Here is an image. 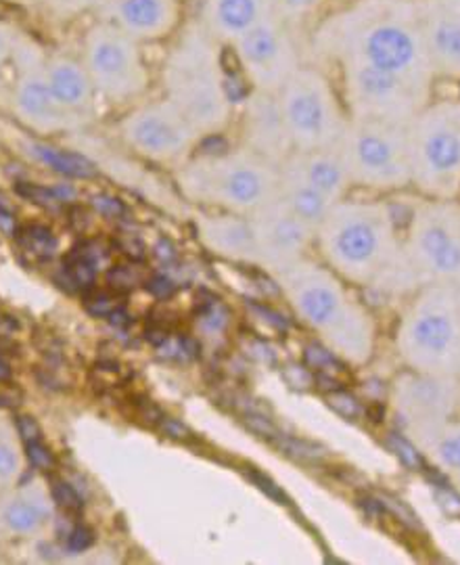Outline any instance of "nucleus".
Returning <instances> with one entry per match:
<instances>
[{"mask_svg": "<svg viewBox=\"0 0 460 565\" xmlns=\"http://www.w3.org/2000/svg\"><path fill=\"white\" fill-rule=\"evenodd\" d=\"M398 352L410 371L431 375L459 373V285L425 282L398 327Z\"/></svg>", "mask_w": 460, "mask_h": 565, "instance_id": "20e7f679", "label": "nucleus"}, {"mask_svg": "<svg viewBox=\"0 0 460 565\" xmlns=\"http://www.w3.org/2000/svg\"><path fill=\"white\" fill-rule=\"evenodd\" d=\"M49 84L63 109H84L90 103V82L74 61H55L49 70Z\"/></svg>", "mask_w": 460, "mask_h": 565, "instance_id": "393cba45", "label": "nucleus"}, {"mask_svg": "<svg viewBox=\"0 0 460 565\" xmlns=\"http://www.w3.org/2000/svg\"><path fill=\"white\" fill-rule=\"evenodd\" d=\"M201 242L214 254L231 260H258L256 235L252 221L240 218L239 214L228 216H203L197 223Z\"/></svg>", "mask_w": 460, "mask_h": 565, "instance_id": "aec40b11", "label": "nucleus"}, {"mask_svg": "<svg viewBox=\"0 0 460 565\" xmlns=\"http://www.w3.org/2000/svg\"><path fill=\"white\" fill-rule=\"evenodd\" d=\"M46 518L49 509L42 505L41 499H18L4 509V522L20 534L36 532Z\"/></svg>", "mask_w": 460, "mask_h": 565, "instance_id": "cd10ccee", "label": "nucleus"}, {"mask_svg": "<svg viewBox=\"0 0 460 565\" xmlns=\"http://www.w3.org/2000/svg\"><path fill=\"white\" fill-rule=\"evenodd\" d=\"M245 128L252 151L264 160L280 166L291 156L293 142L289 139L277 93L256 90L249 97Z\"/></svg>", "mask_w": 460, "mask_h": 565, "instance_id": "a211bd4d", "label": "nucleus"}, {"mask_svg": "<svg viewBox=\"0 0 460 565\" xmlns=\"http://www.w3.org/2000/svg\"><path fill=\"white\" fill-rule=\"evenodd\" d=\"M406 256L420 285H460V205L429 200L415 207L406 235Z\"/></svg>", "mask_w": 460, "mask_h": 565, "instance_id": "9d476101", "label": "nucleus"}, {"mask_svg": "<svg viewBox=\"0 0 460 565\" xmlns=\"http://www.w3.org/2000/svg\"><path fill=\"white\" fill-rule=\"evenodd\" d=\"M338 149L352 184L381 193L413 184L408 124L347 118Z\"/></svg>", "mask_w": 460, "mask_h": 565, "instance_id": "6e6552de", "label": "nucleus"}, {"mask_svg": "<svg viewBox=\"0 0 460 565\" xmlns=\"http://www.w3.org/2000/svg\"><path fill=\"white\" fill-rule=\"evenodd\" d=\"M20 324L13 317H0V335H11L13 329H18Z\"/></svg>", "mask_w": 460, "mask_h": 565, "instance_id": "ea45409f", "label": "nucleus"}, {"mask_svg": "<svg viewBox=\"0 0 460 565\" xmlns=\"http://www.w3.org/2000/svg\"><path fill=\"white\" fill-rule=\"evenodd\" d=\"M312 46L338 65H366L434 90L420 0H352L321 21Z\"/></svg>", "mask_w": 460, "mask_h": 565, "instance_id": "f257e3e1", "label": "nucleus"}, {"mask_svg": "<svg viewBox=\"0 0 460 565\" xmlns=\"http://www.w3.org/2000/svg\"><path fill=\"white\" fill-rule=\"evenodd\" d=\"M18 429L25 443H39L42 438L41 425L36 424V419L30 415H21L18 419Z\"/></svg>", "mask_w": 460, "mask_h": 565, "instance_id": "f704fd0d", "label": "nucleus"}, {"mask_svg": "<svg viewBox=\"0 0 460 565\" xmlns=\"http://www.w3.org/2000/svg\"><path fill=\"white\" fill-rule=\"evenodd\" d=\"M168 102L174 103L200 135H212L228 121L231 97L226 72L214 39L197 30L182 36L165 65Z\"/></svg>", "mask_w": 460, "mask_h": 565, "instance_id": "423d86ee", "label": "nucleus"}, {"mask_svg": "<svg viewBox=\"0 0 460 565\" xmlns=\"http://www.w3.org/2000/svg\"><path fill=\"white\" fill-rule=\"evenodd\" d=\"M279 198L287 203L306 223L319 228L322 218L329 214V210L335 205L327 200L319 189H314L310 182L301 177L300 170L287 158L279 166Z\"/></svg>", "mask_w": 460, "mask_h": 565, "instance_id": "5701e85b", "label": "nucleus"}, {"mask_svg": "<svg viewBox=\"0 0 460 565\" xmlns=\"http://www.w3.org/2000/svg\"><path fill=\"white\" fill-rule=\"evenodd\" d=\"M18 107L20 114L28 121H32L39 128H57L61 121V107L49 78H44L39 72H30L21 78L18 86Z\"/></svg>", "mask_w": 460, "mask_h": 565, "instance_id": "b1692460", "label": "nucleus"}, {"mask_svg": "<svg viewBox=\"0 0 460 565\" xmlns=\"http://www.w3.org/2000/svg\"><path fill=\"white\" fill-rule=\"evenodd\" d=\"M95 543V534H93V530L90 527H76L72 534H69V548L72 551H76V553H82V551H86V548H90Z\"/></svg>", "mask_w": 460, "mask_h": 565, "instance_id": "c9c22d12", "label": "nucleus"}, {"mask_svg": "<svg viewBox=\"0 0 460 565\" xmlns=\"http://www.w3.org/2000/svg\"><path fill=\"white\" fill-rule=\"evenodd\" d=\"M422 32L438 76L460 81V4L420 0Z\"/></svg>", "mask_w": 460, "mask_h": 565, "instance_id": "f3484780", "label": "nucleus"}, {"mask_svg": "<svg viewBox=\"0 0 460 565\" xmlns=\"http://www.w3.org/2000/svg\"><path fill=\"white\" fill-rule=\"evenodd\" d=\"M25 243H28V247L32 252H36L41 256H51L55 252V247H57L53 233L49 228H44V226H30L25 231Z\"/></svg>", "mask_w": 460, "mask_h": 565, "instance_id": "c756f323", "label": "nucleus"}, {"mask_svg": "<svg viewBox=\"0 0 460 565\" xmlns=\"http://www.w3.org/2000/svg\"><path fill=\"white\" fill-rule=\"evenodd\" d=\"M93 205L99 210L100 214L105 216H120L124 214V205H121L116 198H107V195H99L93 200Z\"/></svg>", "mask_w": 460, "mask_h": 565, "instance_id": "4c0bfd02", "label": "nucleus"}, {"mask_svg": "<svg viewBox=\"0 0 460 565\" xmlns=\"http://www.w3.org/2000/svg\"><path fill=\"white\" fill-rule=\"evenodd\" d=\"M28 153H32V158H36L39 162L51 166L55 172H61L72 179H90L97 174L95 163L88 162L81 153L61 151V149H55L51 145H41V142L28 145Z\"/></svg>", "mask_w": 460, "mask_h": 565, "instance_id": "bb28decb", "label": "nucleus"}, {"mask_svg": "<svg viewBox=\"0 0 460 565\" xmlns=\"http://www.w3.org/2000/svg\"><path fill=\"white\" fill-rule=\"evenodd\" d=\"M53 499H55V503H60L67 511H81L82 509L81 494L74 490V486H69L67 482H53Z\"/></svg>", "mask_w": 460, "mask_h": 565, "instance_id": "7c9ffc66", "label": "nucleus"}, {"mask_svg": "<svg viewBox=\"0 0 460 565\" xmlns=\"http://www.w3.org/2000/svg\"><path fill=\"white\" fill-rule=\"evenodd\" d=\"M233 55L245 78L264 93H279L300 67V53L289 25L275 13L233 44Z\"/></svg>", "mask_w": 460, "mask_h": 565, "instance_id": "f8f14e48", "label": "nucleus"}, {"mask_svg": "<svg viewBox=\"0 0 460 565\" xmlns=\"http://www.w3.org/2000/svg\"><path fill=\"white\" fill-rule=\"evenodd\" d=\"M118 21L128 36H168L179 23V0H120Z\"/></svg>", "mask_w": 460, "mask_h": 565, "instance_id": "4be33fe9", "label": "nucleus"}, {"mask_svg": "<svg viewBox=\"0 0 460 565\" xmlns=\"http://www.w3.org/2000/svg\"><path fill=\"white\" fill-rule=\"evenodd\" d=\"M272 13L285 21L287 25H298L303 21L312 20L319 9L322 0H270Z\"/></svg>", "mask_w": 460, "mask_h": 565, "instance_id": "c85d7f7f", "label": "nucleus"}, {"mask_svg": "<svg viewBox=\"0 0 460 565\" xmlns=\"http://www.w3.org/2000/svg\"><path fill=\"white\" fill-rule=\"evenodd\" d=\"M413 186L429 200L460 193V99L427 103L408 124Z\"/></svg>", "mask_w": 460, "mask_h": 565, "instance_id": "0eeeda50", "label": "nucleus"}, {"mask_svg": "<svg viewBox=\"0 0 460 565\" xmlns=\"http://www.w3.org/2000/svg\"><path fill=\"white\" fill-rule=\"evenodd\" d=\"M450 2H454V4H460V0H450Z\"/></svg>", "mask_w": 460, "mask_h": 565, "instance_id": "49530a36", "label": "nucleus"}, {"mask_svg": "<svg viewBox=\"0 0 460 565\" xmlns=\"http://www.w3.org/2000/svg\"><path fill=\"white\" fill-rule=\"evenodd\" d=\"M249 221L256 235L258 263L279 273L300 263L308 245L317 239V228L300 218L280 198L266 203Z\"/></svg>", "mask_w": 460, "mask_h": 565, "instance_id": "dca6fc26", "label": "nucleus"}, {"mask_svg": "<svg viewBox=\"0 0 460 565\" xmlns=\"http://www.w3.org/2000/svg\"><path fill=\"white\" fill-rule=\"evenodd\" d=\"M459 298H460V285H459ZM457 377H460V356H459V373H457Z\"/></svg>", "mask_w": 460, "mask_h": 565, "instance_id": "a18cd8bd", "label": "nucleus"}, {"mask_svg": "<svg viewBox=\"0 0 460 565\" xmlns=\"http://www.w3.org/2000/svg\"><path fill=\"white\" fill-rule=\"evenodd\" d=\"M270 15V0H205L203 7L205 32L231 44Z\"/></svg>", "mask_w": 460, "mask_h": 565, "instance_id": "6ab92c4d", "label": "nucleus"}, {"mask_svg": "<svg viewBox=\"0 0 460 565\" xmlns=\"http://www.w3.org/2000/svg\"><path fill=\"white\" fill-rule=\"evenodd\" d=\"M88 65L95 82L116 99L135 97L147 86V70L124 30H95L88 41Z\"/></svg>", "mask_w": 460, "mask_h": 565, "instance_id": "4468645a", "label": "nucleus"}, {"mask_svg": "<svg viewBox=\"0 0 460 565\" xmlns=\"http://www.w3.org/2000/svg\"><path fill=\"white\" fill-rule=\"evenodd\" d=\"M280 285L301 321L319 333L335 356L354 366L371 361L375 321L331 270L301 258L280 270Z\"/></svg>", "mask_w": 460, "mask_h": 565, "instance_id": "7ed1b4c3", "label": "nucleus"}, {"mask_svg": "<svg viewBox=\"0 0 460 565\" xmlns=\"http://www.w3.org/2000/svg\"><path fill=\"white\" fill-rule=\"evenodd\" d=\"M20 469V459L15 448L7 443H0V478H11Z\"/></svg>", "mask_w": 460, "mask_h": 565, "instance_id": "473e14b6", "label": "nucleus"}, {"mask_svg": "<svg viewBox=\"0 0 460 565\" xmlns=\"http://www.w3.org/2000/svg\"><path fill=\"white\" fill-rule=\"evenodd\" d=\"M130 145L153 160H179L200 139L195 126L172 102L153 103L126 121Z\"/></svg>", "mask_w": 460, "mask_h": 565, "instance_id": "2eb2a0df", "label": "nucleus"}, {"mask_svg": "<svg viewBox=\"0 0 460 565\" xmlns=\"http://www.w3.org/2000/svg\"><path fill=\"white\" fill-rule=\"evenodd\" d=\"M107 279L111 285H116V287H132V275H130V270L128 268H124V266H118V268H111L109 270V275H107Z\"/></svg>", "mask_w": 460, "mask_h": 565, "instance_id": "58836bf2", "label": "nucleus"}, {"mask_svg": "<svg viewBox=\"0 0 460 565\" xmlns=\"http://www.w3.org/2000/svg\"><path fill=\"white\" fill-rule=\"evenodd\" d=\"M9 375H11V369H9L7 361L0 356V382H2V380H9Z\"/></svg>", "mask_w": 460, "mask_h": 565, "instance_id": "37998d69", "label": "nucleus"}, {"mask_svg": "<svg viewBox=\"0 0 460 565\" xmlns=\"http://www.w3.org/2000/svg\"><path fill=\"white\" fill-rule=\"evenodd\" d=\"M289 160L300 170L306 181L310 182L314 189H319L322 195L333 203L345 200L350 186H354L338 147L317 149V151H296L289 156Z\"/></svg>", "mask_w": 460, "mask_h": 565, "instance_id": "412c9836", "label": "nucleus"}, {"mask_svg": "<svg viewBox=\"0 0 460 565\" xmlns=\"http://www.w3.org/2000/svg\"><path fill=\"white\" fill-rule=\"evenodd\" d=\"M415 445L460 488V425L452 422L440 425L438 429L420 436Z\"/></svg>", "mask_w": 460, "mask_h": 565, "instance_id": "a878e982", "label": "nucleus"}, {"mask_svg": "<svg viewBox=\"0 0 460 565\" xmlns=\"http://www.w3.org/2000/svg\"><path fill=\"white\" fill-rule=\"evenodd\" d=\"M347 118L410 124L431 93L396 74L366 65H340Z\"/></svg>", "mask_w": 460, "mask_h": 565, "instance_id": "9b49d317", "label": "nucleus"}, {"mask_svg": "<svg viewBox=\"0 0 460 565\" xmlns=\"http://www.w3.org/2000/svg\"><path fill=\"white\" fill-rule=\"evenodd\" d=\"M277 95L296 151L333 149L340 145L347 116L333 84L321 70L300 65Z\"/></svg>", "mask_w": 460, "mask_h": 565, "instance_id": "1a4fd4ad", "label": "nucleus"}, {"mask_svg": "<svg viewBox=\"0 0 460 565\" xmlns=\"http://www.w3.org/2000/svg\"><path fill=\"white\" fill-rule=\"evenodd\" d=\"M116 308H118V303H116V300H114L111 296H107V294H100V296L93 298V300L88 302V310H90L93 315H97V317H109Z\"/></svg>", "mask_w": 460, "mask_h": 565, "instance_id": "e433bc0d", "label": "nucleus"}, {"mask_svg": "<svg viewBox=\"0 0 460 565\" xmlns=\"http://www.w3.org/2000/svg\"><path fill=\"white\" fill-rule=\"evenodd\" d=\"M9 51H11V41H9V36H7V34L0 30V63L7 60Z\"/></svg>", "mask_w": 460, "mask_h": 565, "instance_id": "a19ab883", "label": "nucleus"}, {"mask_svg": "<svg viewBox=\"0 0 460 565\" xmlns=\"http://www.w3.org/2000/svg\"><path fill=\"white\" fill-rule=\"evenodd\" d=\"M317 243L345 281L392 294L420 285L387 203L341 200L319 224Z\"/></svg>", "mask_w": 460, "mask_h": 565, "instance_id": "f03ea898", "label": "nucleus"}, {"mask_svg": "<svg viewBox=\"0 0 460 565\" xmlns=\"http://www.w3.org/2000/svg\"><path fill=\"white\" fill-rule=\"evenodd\" d=\"M7 13H9V7H7V2H4V0H0V20H4V18H7Z\"/></svg>", "mask_w": 460, "mask_h": 565, "instance_id": "c03bdc74", "label": "nucleus"}, {"mask_svg": "<svg viewBox=\"0 0 460 565\" xmlns=\"http://www.w3.org/2000/svg\"><path fill=\"white\" fill-rule=\"evenodd\" d=\"M18 191H20L23 198L41 203V205H49V207H53V205H57L61 202L60 198L55 195V191L44 189V186H39V184H18Z\"/></svg>", "mask_w": 460, "mask_h": 565, "instance_id": "2f4dec72", "label": "nucleus"}, {"mask_svg": "<svg viewBox=\"0 0 460 565\" xmlns=\"http://www.w3.org/2000/svg\"><path fill=\"white\" fill-rule=\"evenodd\" d=\"M28 459H30V463L39 467V469H51L55 465L51 450L46 446H42L41 440L39 443H28Z\"/></svg>", "mask_w": 460, "mask_h": 565, "instance_id": "72a5a7b5", "label": "nucleus"}, {"mask_svg": "<svg viewBox=\"0 0 460 565\" xmlns=\"http://www.w3.org/2000/svg\"><path fill=\"white\" fill-rule=\"evenodd\" d=\"M279 166L256 151L201 156L181 172L182 191L201 203H212L239 216H254L279 198Z\"/></svg>", "mask_w": 460, "mask_h": 565, "instance_id": "39448f33", "label": "nucleus"}, {"mask_svg": "<svg viewBox=\"0 0 460 565\" xmlns=\"http://www.w3.org/2000/svg\"><path fill=\"white\" fill-rule=\"evenodd\" d=\"M109 321H111V324H124L128 321V315H126L121 308H116V310L109 315Z\"/></svg>", "mask_w": 460, "mask_h": 565, "instance_id": "79ce46f5", "label": "nucleus"}, {"mask_svg": "<svg viewBox=\"0 0 460 565\" xmlns=\"http://www.w3.org/2000/svg\"><path fill=\"white\" fill-rule=\"evenodd\" d=\"M459 401L460 385L454 375L410 371L396 380L392 392L396 417L413 443L448 424Z\"/></svg>", "mask_w": 460, "mask_h": 565, "instance_id": "ddd939ff", "label": "nucleus"}]
</instances>
